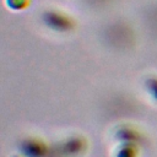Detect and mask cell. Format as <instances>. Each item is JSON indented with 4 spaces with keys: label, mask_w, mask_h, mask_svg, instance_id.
<instances>
[{
    "label": "cell",
    "mask_w": 157,
    "mask_h": 157,
    "mask_svg": "<svg viewBox=\"0 0 157 157\" xmlns=\"http://www.w3.org/2000/svg\"><path fill=\"white\" fill-rule=\"evenodd\" d=\"M43 21L44 23L53 28L54 31H59V32H66L70 31L74 26L72 20L66 16L63 12H58V11H45L43 15Z\"/></svg>",
    "instance_id": "6da1fadb"
},
{
    "label": "cell",
    "mask_w": 157,
    "mask_h": 157,
    "mask_svg": "<svg viewBox=\"0 0 157 157\" xmlns=\"http://www.w3.org/2000/svg\"><path fill=\"white\" fill-rule=\"evenodd\" d=\"M147 86H148L151 93H152V94L156 97V99H157V77L150 78V80L147 81Z\"/></svg>",
    "instance_id": "5b68a950"
},
{
    "label": "cell",
    "mask_w": 157,
    "mask_h": 157,
    "mask_svg": "<svg viewBox=\"0 0 157 157\" xmlns=\"http://www.w3.org/2000/svg\"><path fill=\"white\" fill-rule=\"evenodd\" d=\"M27 2H28V0H7V5L15 10L25 7L27 5Z\"/></svg>",
    "instance_id": "277c9868"
},
{
    "label": "cell",
    "mask_w": 157,
    "mask_h": 157,
    "mask_svg": "<svg viewBox=\"0 0 157 157\" xmlns=\"http://www.w3.org/2000/svg\"><path fill=\"white\" fill-rule=\"evenodd\" d=\"M118 157H135V151H134V148H131V146H129L126 148H123L119 152Z\"/></svg>",
    "instance_id": "8992f818"
},
{
    "label": "cell",
    "mask_w": 157,
    "mask_h": 157,
    "mask_svg": "<svg viewBox=\"0 0 157 157\" xmlns=\"http://www.w3.org/2000/svg\"><path fill=\"white\" fill-rule=\"evenodd\" d=\"M22 150L28 157H44L47 153L45 145L36 139H28L22 142Z\"/></svg>",
    "instance_id": "7a4b0ae2"
},
{
    "label": "cell",
    "mask_w": 157,
    "mask_h": 157,
    "mask_svg": "<svg viewBox=\"0 0 157 157\" xmlns=\"http://www.w3.org/2000/svg\"><path fill=\"white\" fill-rule=\"evenodd\" d=\"M85 148V141L80 137H72V139H69L66 140L60 150L63 152V155L65 156H75V155H80L81 151Z\"/></svg>",
    "instance_id": "3957f363"
}]
</instances>
